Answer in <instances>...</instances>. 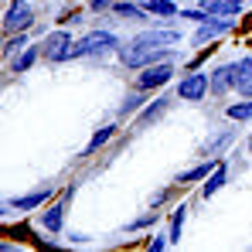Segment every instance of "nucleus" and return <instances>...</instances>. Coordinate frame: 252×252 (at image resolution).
Here are the masks:
<instances>
[{"instance_id": "4be33fe9", "label": "nucleus", "mask_w": 252, "mask_h": 252, "mask_svg": "<svg viewBox=\"0 0 252 252\" xmlns=\"http://www.w3.org/2000/svg\"><path fill=\"white\" fill-rule=\"evenodd\" d=\"M28 48V31H17V34H10L7 41H3V55L10 58L14 51H24Z\"/></svg>"}, {"instance_id": "9b49d317", "label": "nucleus", "mask_w": 252, "mask_h": 252, "mask_svg": "<svg viewBox=\"0 0 252 252\" xmlns=\"http://www.w3.org/2000/svg\"><path fill=\"white\" fill-rule=\"evenodd\" d=\"M225 181H228V164H225V160H218V167L211 170L208 177H205V184H201V198H205V201L215 198V194L225 188Z\"/></svg>"}, {"instance_id": "20e7f679", "label": "nucleus", "mask_w": 252, "mask_h": 252, "mask_svg": "<svg viewBox=\"0 0 252 252\" xmlns=\"http://www.w3.org/2000/svg\"><path fill=\"white\" fill-rule=\"evenodd\" d=\"M211 89V75L205 72H188L181 82H177V99H188V102H201Z\"/></svg>"}, {"instance_id": "39448f33", "label": "nucleus", "mask_w": 252, "mask_h": 252, "mask_svg": "<svg viewBox=\"0 0 252 252\" xmlns=\"http://www.w3.org/2000/svg\"><path fill=\"white\" fill-rule=\"evenodd\" d=\"M174 79V65L170 62H157V65H147L140 75H136V89L140 92H150V89H160V85H167Z\"/></svg>"}, {"instance_id": "bb28decb", "label": "nucleus", "mask_w": 252, "mask_h": 252, "mask_svg": "<svg viewBox=\"0 0 252 252\" xmlns=\"http://www.w3.org/2000/svg\"><path fill=\"white\" fill-rule=\"evenodd\" d=\"M249 154H252V133H249Z\"/></svg>"}, {"instance_id": "f257e3e1", "label": "nucleus", "mask_w": 252, "mask_h": 252, "mask_svg": "<svg viewBox=\"0 0 252 252\" xmlns=\"http://www.w3.org/2000/svg\"><path fill=\"white\" fill-rule=\"evenodd\" d=\"M120 48V38L113 31H89L82 41H75L72 58H89V55H109Z\"/></svg>"}, {"instance_id": "f3484780", "label": "nucleus", "mask_w": 252, "mask_h": 252, "mask_svg": "<svg viewBox=\"0 0 252 252\" xmlns=\"http://www.w3.org/2000/svg\"><path fill=\"white\" fill-rule=\"evenodd\" d=\"M184 218H188V205H177V208H174V215H170V228H167L170 246H177V242H181V232H184Z\"/></svg>"}, {"instance_id": "393cba45", "label": "nucleus", "mask_w": 252, "mask_h": 252, "mask_svg": "<svg viewBox=\"0 0 252 252\" xmlns=\"http://www.w3.org/2000/svg\"><path fill=\"white\" fill-rule=\"evenodd\" d=\"M167 246H170V239H160V235L150 239V252H160V249H167Z\"/></svg>"}, {"instance_id": "0eeeda50", "label": "nucleus", "mask_w": 252, "mask_h": 252, "mask_svg": "<svg viewBox=\"0 0 252 252\" xmlns=\"http://www.w3.org/2000/svg\"><path fill=\"white\" fill-rule=\"evenodd\" d=\"M51 191H55V188H51V184H44V188H38V191H31V194L10 198V201H7V215H10V211H17V215H21V211H34V208H41L44 201L51 198Z\"/></svg>"}, {"instance_id": "9d476101", "label": "nucleus", "mask_w": 252, "mask_h": 252, "mask_svg": "<svg viewBox=\"0 0 252 252\" xmlns=\"http://www.w3.org/2000/svg\"><path fill=\"white\" fill-rule=\"evenodd\" d=\"M41 225L44 232H51V235H58L62 228H65V201H55V205H48V208L41 211Z\"/></svg>"}, {"instance_id": "4468645a", "label": "nucleus", "mask_w": 252, "mask_h": 252, "mask_svg": "<svg viewBox=\"0 0 252 252\" xmlns=\"http://www.w3.org/2000/svg\"><path fill=\"white\" fill-rule=\"evenodd\" d=\"M140 3H143V10H147V14H154V17H177V14H181V7H177V3H174V0H140Z\"/></svg>"}, {"instance_id": "b1692460", "label": "nucleus", "mask_w": 252, "mask_h": 252, "mask_svg": "<svg viewBox=\"0 0 252 252\" xmlns=\"http://www.w3.org/2000/svg\"><path fill=\"white\" fill-rule=\"evenodd\" d=\"M143 102H147L143 95H129V99H126V102H123V106H120V116H126V113H133V109H140Z\"/></svg>"}, {"instance_id": "a211bd4d", "label": "nucleus", "mask_w": 252, "mask_h": 252, "mask_svg": "<svg viewBox=\"0 0 252 252\" xmlns=\"http://www.w3.org/2000/svg\"><path fill=\"white\" fill-rule=\"evenodd\" d=\"M113 136H116V126H102V129H99V133H92V140H89V143H85L82 157H92V154H95V150H99V147H106V143H109V140H113Z\"/></svg>"}, {"instance_id": "dca6fc26", "label": "nucleus", "mask_w": 252, "mask_h": 252, "mask_svg": "<svg viewBox=\"0 0 252 252\" xmlns=\"http://www.w3.org/2000/svg\"><path fill=\"white\" fill-rule=\"evenodd\" d=\"M38 55H41V48H38V44H28V48L10 62V72H17V75H21V72H28V68L38 62Z\"/></svg>"}, {"instance_id": "423d86ee", "label": "nucleus", "mask_w": 252, "mask_h": 252, "mask_svg": "<svg viewBox=\"0 0 252 252\" xmlns=\"http://www.w3.org/2000/svg\"><path fill=\"white\" fill-rule=\"evenodd\" d=\"M232 24H235V17H211V21H205V24L194 31V44H198V48H208V44L215 41L218 34H225Z\"/></svg>"}, {"instance_id": "412c9836", "label": "nucleus", "mask_w": 252, "mask_h": 252, "mask_svg": "<svg viewBox=\"0 0 252 252\" xmlns=\"http://www.w3.org/2000/svg\"><path fill=\"white\" fill-rule=\"evenodd\" d=\"M225 116H228L232 123H249L252 120V99H246V102H232V106L225 109Z\"/></svg>"}, {"instance_id": "1a4fd4ad", "label": "nucleus", "mask_w": 252, "mask_h": 252, "mask_svg": "<svg viewBox=\"0 0 252 252\" xmlns=\"http://www.w3.org/2000/svg\"><path fill=\"white\" fill-rule=\"evenodd\" d=\"M235 92L242 99H252V55H242L235 62Z\"/></svg>"}, {"instance_id": "5701e85b", "label": "nucleus", "mask_w": 252, "mask_h": 252, "mask_svg": "<svg viewBox=\"0 0 252 252\" xmlns=\"http://www.w3.org/2000/svg\"><path fill=\"white\" fill-rule=\"evenodd\" d=\"M150 225H157V208H150L143 218H136L133 225H126V232H140V228H150Z\"/></svg>"}, {"instance_id": "ddd939ff", "label": "nucleus", "mask_w": 252, "mask_h": 252, "mask_svg": "<svg viewBox=\"0 0 252 252\" xmlns=\"http://www.w3.org/2000/svg\"><path fill=\"white\" fill-rule=\"evenodd\" d=\"M228 89H235V65H218L211 72V92L215 95H225Z\"/></svg>"}, {"instance_id": "7ed1b4c3", "label": "nucleus", "mask_w": 252, "mask_h": 252, "mask_svg": "<svg viewBox=\"0 0 252 252\" xmlns=\"http://www.w3.org/2000/svg\"><path fill=\"white\" fill-rule=\"evenodd\" d=\"M34 24V10L28 0H10L7 10H3V31L14 34V31H28Z\"/></svg>"}, {"instance_id": "aec40b11", "label": "nucleus", "mask_w": 252, "mask_h": 252, "mask_svg": "<svg viewBox=\"0 0 252 252\" xmlns=\"http://www.w3.org/2000/svg\"><path fill=\"white\" fill-rule=\"evenodd\" d=\"M167 106H170V95H160V99H157L154 106H147V109L140 113V120H136V126H147L150 120H157L160 113H167Z\"/></svg>"}, {"instance_id": "f8f14e48", "label": "nucleus", "mask_w": 252, "mask_h": 252, "mask_svg": "<svg viewBox=\"0 0 252 252\" xmlns=\"http://www.w3.org/2000/svg\"><path fill=\"white\" fill-rule=\"evenodd\" d=\"M218 160H221V157H208V160L194 164L191 170H181V174H177V184L184 188V184H198V181H205V177H208L211 170L218 167Z\"/></svg>"}, {"instance_id": "a878e982", "label": "nucleus", "mask_w": 252, "mask_h": 252, "mask_svg": "<svg viewBox=\"0 0 252 252\" xmlns=\"http://www.w3.org/2000/svg\"><path fill=\"white\" fill-rule=\"evenodd\" d=\"M89 7L92 10H106V7H113V0H89Z\"/></svg>"}, {"instance_id": "6ab92c4d", "label": "nucleus", "mask_w": 252, "mask_h": 252, "mask_svg": "<svg viewBox=\"0 0 252 252\" xmlns=\"http://www.w3.org/2000/svg\"><path fill=\"white\" fill-rule=\"evenodd\" d=\"M232 140H235V129H225L221 136H215V140H208V143L201 147V154H205V157H221V150H225Z\"/></svg>"}, {"instance_id": "2eb2a0df", "label": "nucleus", "mask_w": 252, "mask_h": 252, "mask_svg": "<svg viewBox=\"0 0 252 252\" xmlns=\"http://www.w3.org/2000/svg\"><path fill=\"white\" fill-rule=\"evenodd\" d=\"M113 14L123 17V21H150V14L143 10V3H126V0L113 3Z\"/></svg>"}, {"instance_id": "f03ea898", "label": "nucleus", "mask_w": 252, "mask_h": 252, "mask_svg": "<svg viewBox=\"0 0 252 252\" xmlns=\"http://www.w3.org/2000/svg\"><path fill=\"white\" fill-rule=\"evenodd\" d=\"M72 48H75V41H72V31H65V28H58V31H51V34H44V44H41V55L44 62H68L72 58Z\"/></svg>"}, {"instance_id": "6e6552de", "label": "nucleus", "mask_w": 252, "mask_h": 252, "mask_svg": "<svg viewBox=\"0 0 252 252\" xmlns=\"http://www.w3.org/2000/svg\"><path fill=\"white\" fill-rule=\"evenodd\" d=\"M133 41L147 44V48H167V44H181V31H174V28H154V31L136 34Z\"/></svg>"}]
</instances>
